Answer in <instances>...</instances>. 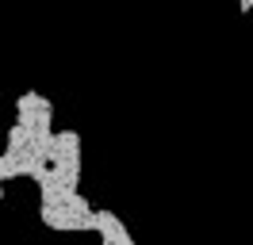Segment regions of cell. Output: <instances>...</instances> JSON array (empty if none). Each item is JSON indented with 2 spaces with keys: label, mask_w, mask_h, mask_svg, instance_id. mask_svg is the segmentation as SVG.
I'll list each match as a JSON object with an SVG mask.
<instances>
[{
  "label": "cell",
  "mask_w": 253,
  "mask_h": 245,
  "mask_svg": "<svg viewBox=\"0 0 253 245\" xmlns=\"http://www.w3.org/2000/svg\"><path fill=\"white\" fill-rule=\"evenodd\" d=\"M238 12H242V15H250V12H253V0H238Z\"/></svg>",
  "instance_id": "cell-2"
},
{
  "label": "cell",
  "mask_w": 253,
  "mask_h": 245,
  "mask_svg": "<svg viewBox=\"0 0 253 245\" xmlns=\"http://www.w3.org/2000/svg\"><path fill=\"white\" fill-rule=\"evenodd\" d=\"M92 230L100 234V242H104V245H134L130 230L123 226V218H119L115 211H108V207L92 211Z\"/></svg>",
  "instance_id": "cell-1"
},
{
  "label": "cell",
  "mask_w": 253,
  "mask_h": 245,
  "mask_svg": "<svg viewBox=\"0 0 253 245\" xmlns=\"http://www.w3.org/2000/svg\"><path fill=\"white\" fill-rule=\"evenodd\" d=\"M0 199H4V184H0Z\"/></svg>",
  "instance_id": "cell-3"
}]
</instances>
